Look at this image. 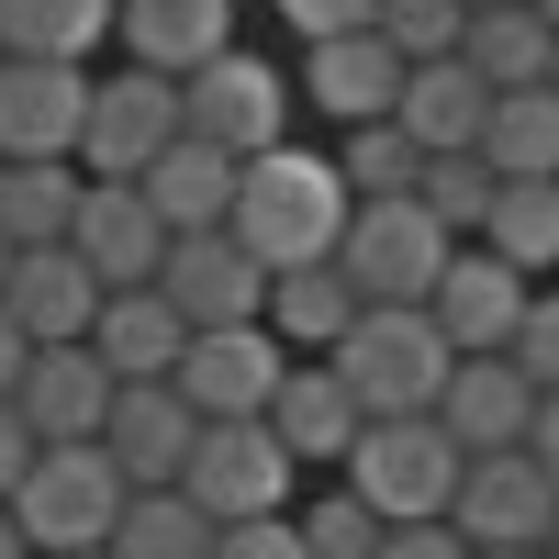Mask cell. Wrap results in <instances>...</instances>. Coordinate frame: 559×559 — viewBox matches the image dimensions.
<instances>
[{
	"instance_id": "cell-14",
	"label": "cell",
	"mask_w": 559,
	"mask_h": 559,
	"mask_svg": "<svg viewBox=\"0 0 559 559\" xmlns=\"http://www.w3.org/2000/svg\"><path fill=\"white\" fill-rule=\"evenodd\" d=\"M90 79H102V68L0 57V168H12V157H79V134H90Z\"/></svg>"
},
{
	"instance_id": "cell-26",
	"label": "cell",
	"mask_w": 559,
	"mask_h": 559,
	"mask_svg": "<svg viewBox=\"0 0 559 559\" xmlns=\"http://www.w3.org/2000/svg\"><path fill=\"white\" fill-rule=\"evenodd\" d=\"M79 202H90L79 157H12V168H0V236H12V247H68Z\"/></svg>"
},
{
	"instance_id": "cell-27",
	"label": "cell",
	"mask_w": 559,
	"mask_h": 559,
	"mask_svg": "<svg viewBox=\"0 0 559 559\" xmlns=\"http://www.w3.org/2000/svg\"><path fill=\"white\" fill-rule=\"evenodd\" d=\"M123 34V0H0V57H57L90 68Z\"/></svg>"
},
{
	"instance_id": "cell-8",
	"label": "cell",
	"mask_w": 559,
	"mask_h": 559,
	"mask_svg": "<svg viewBox=\"0 0 559 559\" xmlns=\"http://www.w3.org/2000/svg\"><path fill=\"white\" fill-rule=\"evenodd\" d=\"M403 45L369 23V34H324V45H292V90L324 134H358V123H392L403 112Z\"/></svg>"
},
{
	"instance_id": "cell-50",
	"label": "cell",
	"mask_w": 559,
	"mask_h": 559,
	"mask_svg": "<svg viewBox=\"0 0 559 559\" xmlns=\"http://www.w3.org/2000/svg\"><path fill=\"white\" fill-rule=\"evenodd\" d=\"M548 90H559V68H548Z\"/></svg>"
},
{
	"instance_id": "cell-34",
	"label": "cell",
	"mask_w": 559,
	"mask_h": 559,
	"mask_svg": "<svg viewBox=\"0 0 559 559\" xmlns=\"http://www.w3.org/2000/svg\"><path fill=\"white\" fill-rule=\"evenodd\" d=\"M492 191H503V179H492V157H426V179H414V202H426L459 247H471L481 224H492Z\"/></svg>"
},
{
	"instance_id": "cell-4",
	"label": "cell",
	"mask_w": 559,
	"mask_h": 559,
	"mask_svg": "<svg viewBox=\"0 0 559 559\" xmlns=\"http://www.w3.org/2000/svg\"><path fill=\"white\" fill-rule=\"evenodd\" d=\"M123 503H134V481L112 471V448L90 437V448H45V459H34L23 492H12V515H23L34 559H79V548H112Z\"/></svg>"
},
{
	"instance_id": "cell-39",
	"label": "cell",
	"mask_w": 559,
	"mask_h": 559,
	"mask_svg": "<svg viewBox=\"0 0 559 559\" xmlns=\"http://www.w3.org/2000/svg\"><path fill=\"white\" fill-rule=\"evenodd\" d=\"M381 559H481V548L459 537L448 515H426V526H392V537H381Z\"/></svg>"
},
{
	"instance_id": "cell-18",
	"label": "cell",
	"mask_w": 559,
	"mask_h": 559,
	"mask_svg": "<svg viewBox=\"0 0 559 559\" xmlns=\"http://www.w3.org/2000/svg\"><path fill=\"white\" fill-rule=\"evenodd\" d=\"M236 12L247 0H123V34H112V57L134 68H157V79H202L213 57H236Z\"/></svg>"
},
{
	"instance_id": "cell-31",
	"label": "cell",
	"mask_w": 559,
	"mask_h": 559,
	"mask_svg": "<svg viewBox=\"0 0 559 559\" xmlns=\"http://www.w3.org/2000/svg\"><path fill=\"white\" fill-rule=\"evenodd\" d=\"M213 515L191 492H134L123 503V526H112V559H213Z\"/></svg>"
},
{
	"instance_id": "cell-10",
	"label": "cell",
	"mask_w": 559,
	"mask_h": 559,
	"mask_svg": "<svg viewBox=\"0 0 559 559\" xmlns=\"http://www.w3.org/2000/svg\"><path fill=\"white\" fill-rule=\"evenodd\" d=\"M280 381H292V347H280L269 324H213V336H191V358H179V392H191L202 426H258L280 403Z\"/></svg>"
},
{
	"instance_id": "cell-41",
	"label": "cell",
	"mask_w": 559,
	"mask_h": 559,
	"mask_svg": "<svg viewBox=\"0 0 559 559\" xmlns=\"http://www.w3.org/2000/svg\"><path fill=\"white\" fill-rule=\"evenodd\" d=\"M23 369H34V336H23V324H12V313H0V403H12V392H23Z\"/></svg>"
},
{
	"instance_id": "cell-43",
	"label": "cell",
	"mask_w": 559,
	"mask_h": 559,
	"mask_svg": "<svg viewBox=\"0 0 559 559\" xmlns=\"http://www.w3.org/2000/svg\"><path fill=\"white\" fill-rule=\"evenodd\" d=\"M0 559H34V537H23V515L0 503Z\"/></svg>"
},
{
	"instance_id": "cell-22",
	"label": "cell",
	"mask_w": 559,
	"mask_h": 559,
	"mask_svg": "<svg viewBox=\"0 0 559 559\" xmlns=\"http://www.w3.org/2000/svg\"><path fill=\"white\" fill-rule=\"evenodd\" d=\"M426 157H481V123H492V79L471 57H437V68H414L403 79V112H392Z\"/></svg>"
},
{
	"instance_id": "cell-12",
	"label": "cell",
	"mask_w": 559,
	"mask_h": 559,
	"mask_svg": "<svg viewBox=\"0 0 559 559\" xmlns=\"http://www.w3.org/2000/svg\"><path fill=\"white\" fill-rule=\"evenodd\" d=\"M537 292H548V280H526L515 258H492V247H459V258H448V280L426 292V313H437V336H448L459 358H503Z\"/></svg>"
},
{
	"instance_id": "cell-7",
	"label": "cell",
	"mask_w": 559,
	"mask_h": 559,
	"mask_svg": "<svg viewBox=\"0 0 559 559\" xmlns=\"http://www.w3.org/2000/svg\"><path fill=\"white\" fill-rule=\"evenodd\" d=\"M179 492H191L213 526H258V515H292V503H302V459L269 437V414H258V426H202Z\"/></svg>"
},
{
	"instance_id": "cell-30",
	"label": "cell",
	"mask_w": 559,
	"mask_h": 559,
	"mask_svg": "<svg viewBox=\"0 0 559 559\" xmlns=\"http://www.w3.org/2000/svg\"><path fill=\"white\" fill-rule=\"evenodd\" d=\"M471 247L515 258L526 280H559V179H503V191H492V224H481Z\"/></svg>"
},
{
	"instance_id": "cell-35",
	"label": "cell",
	"mask_w": 559,
	"mask_h": 559,
	"mask_svg": "<svg viewBox=\"0 0 559 559\" xmlns=\"http://www.w3.org/2000/svg\"><path fill=\"white\" fill-rule=\"evenodd\" d=\"M381 34L403 45V68H437L471 45V0H381Z\"/></svg>"
},
{
	"instance_id": "cell-1",
	"label": "cell",
	"mask_w": 559,
	"mask_h": 559,
	"mask_svg": "<svg viewBox=\"0 0 559 559\" xmlns=\"http://www.w3.org/2000/svg\"><path fill=\"white\" fill-rule=\"evenodd\" d=\"M347 224H358V191H347L336 146L292 134V146L247 157V179H236V236L258 247L269 280H280V269H324V258L347 247Z\"/></svg>"
},
{
	"instance_id": "cell-47",
	"label": "cell",
	"mask_w": 559,
	"mask_h": 559,
	"mask_svg": "<svg viewBox=\"0 0 559 559\" xmlns=\"http://www.w3.org/2000/svg\"><path fill=\"white\" fill-rule=\"evenodd\" d=\"M537 12H548V23H559V0H537Z\"/></svg>"
},
{
	"instance_id": "cell-44",
	"label": "cell",
	"mask_w": 559,
	"mask_h": 559,
	"mask_svg": "<svg viewBox=\"0 0 559 559\" xmlns=\"http://www.w3.org/2000/svg\"><path fill=\"white\" fill-rule=\"evenodd\" d=\"M481 559H548V548H481Z\"/></svg>"
},
{
	"instance_id": "cell-48",
	"label": "cell",
	"mask_w": 559,
	"mask_h": 559,
	"mask_svg": "<svg viewBox=\"0 0 559 559\" xmlns=\"http://www.w3.org/2000/svg\"><path fill=\"white\" fill-rule=\"evenodd\" d=\"M79 559H112V548H79Z\"/></svg>"
},
{
	"instance_id": "cell-11",
	"label": "cell",
	"mask_w": 559,
	"mask_h": 559,
	"mask_svg": "<svg viewBox=\"0 0 559 559\" xmlns=\"http://www.w3.org/2000/svg\"><path fill=\"white\" fill-rule=\"evenodd\" d=\"M448 526L471 537V548H548V526H559V481L537 471V448H492V459H471V471H459Z\"/></svg>"
},
{
	"instance_id": "cell-16",
	"label": "cell",
	"mask_w": 559,
	"mask_h": 559,
	"mask_svg": "<svg viewBox=\"0 0 559 559\" xmlns=\"http://www.w3.org/2000/svg\"><path fill=\"white\" fill-rule=\"evenodd\" d=\"M102 269H90L79 247H23L12 280H0V313L23 324L34 347H90V324H102Z\"/></svg>"
},
{
	"instance_id": "cell-40",
	"label": "cell",
	"mask_w": 559,
	"mask_h": 559,
	"mask_svg": "<svg viewBox=\"0 0 559 559\" xmlns=\"http://www.w3.org/2000/svg\"><path fill=\"white\" fill-rule=\"evenodd\" d=\"M34 459H45V437L23 426V403H0V503L23 492V471H34Z\"/></svg>"
},
{
	"instance_id": "cell-21",
	"label": "cell",
	"mask_w": 559,
	"mask_h": 559,
	"mask_svg": "<svg viewBox=\"0 0 559 559\" xmlns=\"http://www.w3.org/2000/svg\"><path fill=\"white\" fill-rule=\"evenodd\" d=\"M537 403H548V392L526 381L515 358H459V369H448L437 426L471 448V459H492V448H526V437H537Z\"/></svg>"
},
{
	"instance_id": "cell-38",
	"label": "cell",
	"mask_w": 559,
	"mask_h": 559,
	"mask_svg": "<svg viewBox=\"0 0 559 559\" xmlns=\"http://www.w3.org/2000/svg\"><path fill=\"white\" fill-rule=\"evenodd\" d=\"M213 559H313V548H302V526H292V515H258V526H224V537H213Z\"/></svg>"
},
{
	"instance_id": "cell-24",
	"label": "cell",
	"mask_w": 559,
	"mask_h": 559,
	"mask_svg": "<svg viewBox=\"0 0 559 559\" xmlns=\"http://www.w3.org/2000/svg\"><path fill=\"white\" fill-rule=\"evenodd\" d=\"M236 157H224V146H202V134H179V146L146 168V179H134V191H146L157 213H168V236H213V224H236Z\"/></svg>"
},
{
	"instance_id": "cell-29",
	"label": "cell",
	"mask_w": 559,
	"mask_h": 559,
	"mask_svg": "<svg viewBox=\"0 0 559 559\" xmlns=\"http://www.w3.org/2000/svg\"><path fill=\"white\" fill-rule=\"evenodd\" d=\"M481 157L492 179H559V90H492Z\"/></svg>"
},
{
	"instance_id": "cell-9",
	"label": "cell",
	"mask_w": 559,
	"mask_h": 559,
	"mask_svg": "<svg viewBox=\"0 0 559 559\" xmlns=\"http://www.w3.org/2000/svg\"><path fill=\"white\" fill-rule=\"evenodd\" d=\"M448 258H459V236L426 202H358L347 247H336V269L358 280V302H426L448 280Z\"/></svg>"
},
{
	"instance_id": "cell-46",
	"label": "cell",
	"mask_w": 559,
	"mask_h": 559,
	"mask_svg": "<svg viewBox=\"0 0 559 559\" xmlns=\"http://www.w3.org/2000/svg\"><path fill=\"white\" fill-rule=\"evenodd\" d=\"M471 12H503V0H471Z\"/></svg>"
},
{
	"instance_id": "cell-28",
	"label": "cell",
	"mask_w": 559,
	"mask_h": 559,
	"mask_svg": "<svg viewBox=\"0 0 559 559\" xmlns=\"http://www.w3.org/2000/svg\"><path fill=\"white\" fill-rule=\"evenodd\" d=\"M492 90H548L559 68V23L537 12V0H503V12H471V45H459Z\"/></svg>"
},
{
	"instance_id": "cell-45",
	"label": "cell",
	"mask_w": 559,
	"mask_h": 559,
	"mask_svg": "<svg viewBox=\"0 0 559 559\" xmlns=\"http://www.w3.org/2000/svg\"><path fill=\"white\" fill-rule=\"evenodd\" d=\"M12 258H23V247H12V236H0V280H12Z\"/></svg>"
},
{
	"instance_id": "cell-20",
	"label": "cell",
	"mask_w": 559,
	"mask_h": 559,
	"mask_svg": "<svg viewBox=\"0 0 559 559\" xmlns=\"http://www.w3.org/2000/svg\"><path fill=\"white\" fill-rule=\"evenodd\" d=\"M112 369H102V347H34V369H23V426L45 437V448H90V437H102L112 426Z\"/></svg>"
},
{
	"instance_id": "cell-17",
	"label": "cell",
	"mask_w": 559,
	"mask_h": 559,
	"mask_svg": "<svg viewBox=\"0 0 559 559\" xmlns=\"http://www.w3.org/2000/svg\"><path fill=\"white\" fill-rule=\"evenodd\" d=\"M90 269H102V292H146V280L168 269V213L134 191V179H90V202H79V236H68Z\"/></svg>"
},
{
	"instance_id": "cell-5",
	"label": "cell",
	"mask_w": 559,
	"mask_h": 559,
	"mask_svg": "<svg viewBox=\"0 0 559 559\" xmlns=\"http://www.w3.org/2000/svg\"><path fill=\"white\" fill-rule=\"evenodd\" d=\"M179 102H191V134L224 157H269L302 134V90H292V57H258V45H236V57H213L202 79H179Z\"/></svg>"
},
{
	"instance_id": "cell-37",
	"label": "cell",
	"mask_w": 559,
	"mask_h": 559,
	"mask_svg": "<svg viewBox=\"0 0 559 559\" xmlns=\"http://www.w3.org/2000/svg\"><path fill=\"white\" fill-rule=\"evenodd\" d=\"M269 12H280L292 45H324V34H369V23H381V0H269Z\"/></svg>"
},
{
	"instance_id": "cell-2",
	"label": "cell",
	"mask_w": 559,
	"mask_h": 559,
	"mask_svg": "<svg viewBox=\"0 0 559 559\" xmlns=\"http://www.w3.org/2000/svg\"><path fill=\"white\" fill-rule=\"evenodd\" d=\"M459 471H471V448H459L437 414H369L336 481H347L381 526H426V515L459 503Z\"/></svg>"
},
{
	"instance_id": "cell-23",
	"label": "cell",
	"mask_w": 559,
	"mask_h": 559,
	"mask_svg": "<svg viewBox=\"0 0 559 559\" xmlns=\"http://www.w3.org/2000/svg\"><path fill=\"white\" fill-rule=\"evenodd\" d=\"M90 347H102L112 381H179V358H191V313L146 280V292H112V302H102Z\"/></svg>"
},
{
	"instance_id": "cell-33",
	"label": "cell",
	"mask_w": 559,
	"mask_h": 559,
	"mask_svg": "<svg viewBox=\"0 0 559 559\" xmlns=\"http://www.w3.org/2000/svg\"><path fill=\"white\" fill-rule=\"evenodd\" d=\"M292 526H302V548H313V559H381V537H392V526L369 515V503H358L347 481L302 492V503H292Z\"/></svg>"
},
{
	"instance_id": "cell-19",
	"label": "cell",
	"mask_w": 559,
	"mask_h": 559,
	"mask_svg": "<svg viewBox=\"0 0 559 559\" xmlns=\"http://www.w3.org/2000/svg\"><path fill=\"white\" fill-rule=\"evenodd\" d=\"M358 426H369V403L347 392V369L336 358H292V381H280V403H269V437L302 459V481L313 471H347Z\"/></svg>"
},
{
	"instance_id": "cell-49",
	"label": "cell",
	"mask_w": 559,
	"mask_h": 559,
	"mask_svg": "<svg viewBox=\"0 0 559 559\" xmlns=\"http://www.w3.org/2000/svg\"><path fill=\"white\" fill-rule=\"evenodd\" d=\"M548 559H559V526H548Z\"/></svg>"
},
{
	"instance_id": "cell-3",
	"label": "cell",
	"mask_w": 559,
	"mask_h": 559,
	"mask_svg": "<svg viewBox=\"0 0 559 559\" xmlns=\"http://www.w3.org/2000/svg\"><path fill=\"white\" fill-rule=\"evenodd\" d=\"M336 369H347V392H358L369 414H437V403H448L459 347L437 336V313H426V302H369V313L347 324Z\"/></svg>"
},
{
	"instance_id": "cell-42",
	"label": "cell",
	"mask_w": 559,
	"mask_h": 559,
	"mask_svg": "<svg viewBox=\"0 0 559 559\" xmlns=\"http://www.w3.org/2000/svg\"><path fill=\"white\" fill-rule=\"evenodd\" d=\"M526 448H537V471H548V481H559V392H548V403H537V437H526Z\"/></svg>"
},
{
	"instance_id": "cell-36",
	"label": "cell",
	"mask_w": 559,
	"mask_h": 559,
	"mask_svg": "<svg viewBox=\"0 0 559 559\" xmlns=\"http://www.w3.org/2000/svg\"><path fill=\"white\" fill-rule=\"evenodd\" d=\"M503 358H515L537 392H559V280H548V292L526 302V324H515V347H503Z\"/></svg>"
},
{
	"instance_id": "cell-25",
	"label": "cell",
	"mask_w": 559,
	"mask_h": 559,
	"mask_svg": "<svg viewBox=\"0 0 559 559\" xmlns=\"http://www.w3.org/2000/svg\"><path fill=\"white\" fill-rule=\"evenodd\" d=\"M358 313H369V302H358V280H347L336 258H324V269H280V280H269V336L292 347V358H336Z\"/></svg>"
},
{
	"instance_id": "cell-13",
	"label": "cell",
	"mask_w": 559,
	"mask_h": 559,
	"mask_svg": "<svg viewBox=\"0 0 559 559\" xmlns=\"http://www.w3.org/2000/svg\"><path fill=\"white\" fill-rule=\"evenodd\" d=\"M157 292L191 313V336H213V324H269V269H258V247L236 236V224L179 236L168 269H157Z\"/></svg>"
},
{
	"instance_id": "cell-32",
	"label": "cell",
	"mask_w": 559,
	"mask_h": 559,
	"mask_svg": "<svg viewBox=\"0 0 559 559\" xmlns=\"http://www.w3.org/2000/svg\"><path fill=\"white\" fill-rule=\"evenodd\" d=\"M336 168H347V191H358V202H414L426 146H414L403 123H358V134H336Z\"/></svg>"
},
{
	"instance_id": "cell-15",
	"label": "cell",
	"mask_w": 559,
	"mask_h": 559,
	"mask_svg": "<svg viewBox=\"0 0 559 559\" xmlns=\"http://www.w3.org/2000/svg\"><path fill=\"white\" fill-rule=\"evenodd\" d=\"M102 448H112V471H123L134 492H179V471H191V448H202V414H191L179 381H123Z\"/></svg>"
},
{
	"instance_id": "cell-6",
	"label": "cell",
	"mask_w": 559,
	"mask_h": 559,
	"mask_svg": "<svg viewBox=\"0 0 559 559\" xmlns=\"http://www.w3.org/2000/svg\"><path fill=\"white\" fill-rule=\"evenodd\" d=\"M179 134H191V102H179V79H157V68H102L90 79V134H79V168L90 179H146Z\"/></svg>"
}]
</instances>
